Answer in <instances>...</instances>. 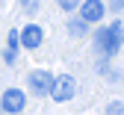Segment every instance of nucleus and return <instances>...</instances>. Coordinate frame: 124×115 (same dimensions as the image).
<instances>
[{
    "label": "nucleus",
    "instance_id": "nucleus-1",
    "mask_svg": "<svg viewBox=\"0 0 124 115\" xmlns=\"http://www.w3.org/2000/svg\"><path fill=\"white\" fill-rule=\"evenodd\" d=\"M74 89H77V83H74V77H68V74L50 83V94L56 97V100H68V97L74 94Z\"/></svg>",
    "mask_w": 124,
    "mask_h": 115
},
{
    "label": "nucleus",
    "instance_id": "nucleus-2",
    "mask_svg": "<svg viewBox=\"0 0 124 115\" xmlns=\"http://www.w3.org/2000/svg\"><path fill=\"white\" fill-rule=\"evenodd\" d=\"M41 27L39 24H27L24 27V32H18V41H24V47H39L41 44Z\"/></svg>",
    "mask_w": 124,
    "mask_h": 115
},
{
    "label": "nucleus",
    "instance_id": "nucleus-3",
    "mask_svg": "<svg viewBox=\"0 0 124 115\" xmlns=\"http://www.w3.org/2000/svg\"><path fill=\"white\" fill-rule=\"evenodd\" d=\"M24 92H18V89H9L6 94H3V100H0V106H3L6 112H21L24 109Z\"/></svg>",
    "mask_w": 124,
    "mask_h": 115
},
{
    "label": "nucleus",
    "instance_id": "nucleus-4",
    "mask_svg": "<svg viewBox=\"0 0 124 115\" xmlns=\"http://www.w3.org/2000/svg\"><path fill=\"white\" fill-rule=\"evenodd\" d=\"M50 83H53L50 71H33V74H30V86H33V92H39V94H47Z\"/></svg>",
    "mask_w": 124,
    "mask_h": 115
},
{
    "label": "nucleus",
    "instance_id": "nucleus-5",
    "mask_svg": "<svg viewBox=\"0 0 124 115\" xmlns=\"http://www.w3.org/2000/svg\"><path fill=\"white\" fill-rule=\"evenodd\" d=\"M101 18H103V3H101V0H86V3H83V21L86 24H95Z\"/></svg>",
    "mask_w": 124,
    "mask_h": 115
},
{
    "label": "nucleus",
    "instance_id": "nucleus-6",
    "mask_svg": "<svg viewBox=\"0 0 124 115\" xmlns=\"http://www.w3.org/2000/svg\"><path fill=\"white\" fill-rule=\"evenodd\" d=\"M106 32H109V50L112 53H118L121 50V21H115V24H109V30H106Z\"/></svg>",
    "mask_w": 124,
    "mask_h": 115
},
{
    "label": "nucleus",
    "instance_id": "nucleus-7",
    "mask_svg": "<svg viewBox=\"0 0 124 115\" xmlns=\"http://www.w3.org/2000/svg\"><path fill=\"white\" fill-rule=\"evenodd\" d=\"M95 41H98V50H101V53L112 56V50H109V32H106V30H101V32H98V38H95Z\"/></svg>",
    "mask_w": 124,
    "mask_h": 115
},
{
    "label": "nucleus",
    "instance_id": "nucleus-8",
    "mask_svg": "<svg viewBox=\"0 0 124 115\" xmlns=\"http://www.w3.org/2000/svg\"><path fill=\"white\" fill-rule=\"evenodd\" d=\"M15 50H18V32H9V47H6V62H12L15 59Z\"/></svg>",
    "mask_w": 124,
    "mask_h": 115
},
{
    "label": "nucleus",
    "instance_id": "nucleus-9",
    "mask_svg": "<svg viewBox=\"0 0 124 115\" xmlns=\"http://www.w3.org/2000/svg\"><path fill=\"white\" fill-rule=\"evenodd\" d=\"M68 30L74 32V36H83V32H86V21H83V18H80V21H74V24H71Z\"/></svg>",
    "mask_w": 124,
    "mask_h": 115
},
{
    "label": "nucleus",
    "instance_id": "nucleus-10",
    "mask_svg": "<svg viewBox=\"0 0 124 115\" xmlns=\"http://www.w3.org/2000/svg\"><path fill=\"white\" fill-rule=\"evenodd\" d=\"M77 3H80V0H59V6L65 9V12H74V9H77Z\"/></svg>",
    "mask_w": 124,
    "mask_h": 115
}]
</instances>
